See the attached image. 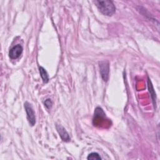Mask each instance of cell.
Returning <instances> with one entry per match:
<instances>
[{
  "label": "cell",
  "mask_w": 160,
  "mask_h": 160,
  "mask_svg": "<svg viewBox=\"0 0 160 160\" xmlns=\"http://www.w3.org/2000/svg\"><path fill=\"white\" fill-rule=\"evenodd\" d=\"M95 4L99 11L104 15L111 16L116 11V8L111 1H95Z\"/></svg>",
  "instance_id": "cell-1"
},
{
  "label": "cell",
  "mask_w": 160,
  "mask_h": 160,
  "mask_svg": "<svg viewBox=\"0 0 160 160\" xmlns=\"http://www.w3.org/2000/svg\"><path fill=\"white\" fill-rule=\"evenodd\" d=\"M24 108L26 112L27 119L29 122V124L31 126H33L36 124V116L34 111L31 104L28 102H26L24 103Z\"/></svg>",
  "instance_id": "cell-2"
},
{
  "label": "cell",
  "mask_w": 160,
  "mask_h": 160,
  "mask_svg": "<svg viewBox=\"0 0 160 160\" xmlns=\"http://www.w3.org/2000/svg\"><path fill=\"white\" fill-rule=\"evenodd\" d=\"M99 71L104 81L106 82L109 79V66L108 61H101L99 62Z\"/></svg>",
  "instance_id": "cell-3"
},
{
  "label": "cell",
  "mask_w": 160,
  "mask_h": 160,
  "mask_svg": "<svg viewBox=\"0 0 160 160\" xmlns=\"http://www.w3.org/2000/svg\"><path fill=\"white\" fill-rule=\"evenodd\" d=\"M22 47L21 44H17L12 47L9 52V56L10 58L12 59H15L18 58L22 52Z\"/></svg>",
  "instance_id": "cell-4"
},
{
  "label": "cell",
  "mask_w": 160,
  "mask_h": 160,
  "mask_svg": "<svg viewBox=\"0 0 160 160\" xmlns=\"http://www.w3.org/2000/svg\"><path fill=\"white\" fill-rule=\"evenodd\" d=\"M56 129L59 134V136L61 137V138L62 139V140L63 141L69 142L71 140L69 134L68 133V132L66 131V129H64V128L63 126H62L61 125H59V124H56Z\"/></svg>",
  "instance_id": "cell-5"
},
{
  "label": "cell",
  "mask_w": 160,
  "mask_h": 160,
  "mask_svg": "<svg viewBox=\"0 0 160 160\" xmlns=\"http://www.w3.org/2000/svg\"><path fill=\"white\" fill-rule=\"evenodd\" d=\"M105 117V113L103 111L102 109L98 107L96 108L95 111H94V120L93 121H95L96 122H98L100 119H102Z\"/></svg>",
  "instance_id": "cell-6"
},
{
  "label": "cell",
  "mask_w": 160,
  "mask_h": 160,
  "mask_svg": "<svg viewBox=\"0 0 160 160\" xmlns=\"http://www.w3.org/2000/svg\"><path fill=\"white\" fill-rule=\"evenodd\" d=\"M148 89H149V91L150 92V94H151V99H152V102H153V104H154V108L156 107V93L154 92V88H153V86L152 85V83L149 79V78H148Z\"/></svg>",
  "instance_id": "cell-7"
},
{
  "label": "cell",
  "mask_w": 160,
  "mask_h": 160,
  "mask_svg": "<svg viewBox=\"0 0 160 160\" xmlns=\"http://www.w3.org/2000/svg\"><path fill=\"white\" fill-rule=\"evenodd\" d=\"M39 72H40V74H41V77L43 82H45V83H47L49 81V76H48V74L47 71L42 66H39Z\"/></svg>",
  "instance_id": "cell-8"
},
{
  "label": "cell",
  "mask_w": 160,
  "mask_h": 160,
  "mask_svg": "<svg viewBox=\"0 0 160 160\" xmlns=\"http://www.w3.org/2000/svg\"><path fill=\"white\" fill-rule=\"evenodd\" d=\"M87 159H89V160H97V159H101V158L99 155L98 153H97V152H91L88 155Z\"/></svg>",
  "instance_id": "cell-9"
},
{
  "label": "cell",
  "mask_w": 160,
  "mask_h": 160,
  "mask_svg": "<svg viewBox=\"0 0 160 160\" xmlns=\"http://www.w3.org/2000/svg\"><path fill=\"white\" fill-rule=\"evenodd\" d=\"M52 105V101H51V99H46V100L44 101V106H45L48 109H49L51 108Z\"/></svg>",
  "instance_id": "cell-10"
}]
</instances>
